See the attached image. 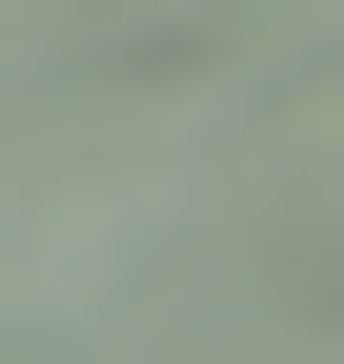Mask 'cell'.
<instances>
[{
    "mask_svg": "<svg viewBox=\"0 0 344 364\" xmlns=\"http://www.w3.org/2000/svg\"><path fill=\"white\" fill-rule=\"evenodd\" d=\"M0 364H61V344H0Z\"/></svg>",
    "mask_w": 344,
    "mask_h": 364,
    "instance_id": "obj_4",
    "label": "cell"
},
{
    "mask_svg": "<svg viewBox=\"0 0 344 364\" xmlns=\"http://www.w3.org/2000/svg\"><path fill=\"white\" fill-rule=\"evenodd\" d=\"M243 21H264V0H81V21L41 41V102H142V81H203V61H243Z\"/></svg>",
    "mask_w": 344,
    "mask_h": 364,
    "instance_id": "obj_1",
    "label": "cell"
},
{
    "mask_svg": "<svg viewBox=\"0 0 344 364\" xmlns=\"http://www.w3.org/2000/svg\"><path fill=\"white\" fill-rule=\"evenodd\" d=\"M264 182H344V61H304L264 102Z\"/></svg>",
    "mask_w": 344,
    "mask_h": 364,
    "instance_id": "obj_3",
    "label": "cell"
},
{
    "mask_svg": "<svg viewBox=\"0 0 344 364\" xmlns=\"http://www.w3.org/2000/svg\"><path fill=\"white\" fill-rule=\"evenodd\" d=\"M264 304L344 324V182H264Z\"/></svg>",
    "mask_w": 344,
    "mask_h": 364,
    "instance_id": "obj_2",
    "label": "cell"
}]
</instances>
